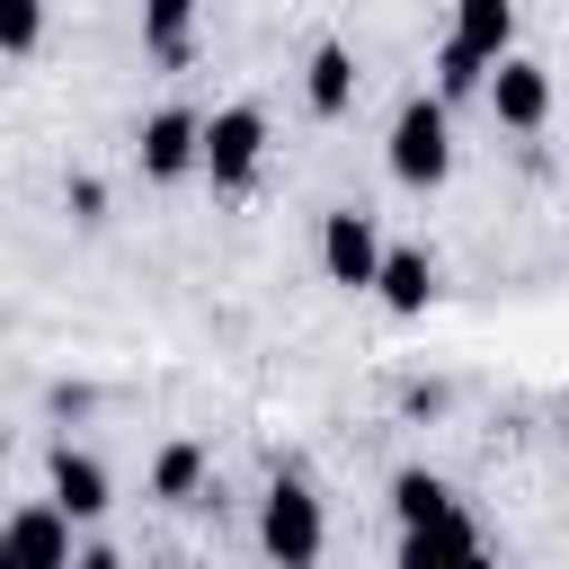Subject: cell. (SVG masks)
I'll use <instances>...</instances> for the list:
<instances>
[{"instance_id": "obj_1", "label": "cell", "mask_w": 569, "mask_h": 569, "mask_svg": "<svg viewBox=\"0 0 569 569\" xmlns=\"http://www.w3.org/2000/svg\"><path fill=\"white\" fill-rule=\"evenodd\" d=\"M382 169L409 187V196H436L453 178V98L427 89V98H400L391 133H382Z\"/></svg>"}, {"instance_id": "obj_2", "label": "cell", "mask_w": 569, "mask_h": 569, "mask_svg": "<svg viewBox=\"0 0 569 569\" xmlns=\"http://www.w3.org/2000/svg\"><path fill=\"white\" fill-rule=\"evenodd\" d=\"M258 551L267 560H320L329 551V516H320V489L302 471L267 480V498H258Z\"/></svg>"}, {"instance_id": "obj_3", "label": "cell", "mask_w": 569, "mask_h": 569, "mask_svg": "<svg viewBox=\"0 0 569 569\" xmlns=\"http://www.w3.org/2000/svg\"><path fill=\"white\" fill-rule=\"evenodd\" d=\"M258 169H267V107H249V98L213 107L204 116V178H213V196H249Z\"/></svg>"}, {"instance_id": "obj_4", "label": "cell", "mask_w": 569, "mask_h": 569, "mask_svg": "<svg viewBox=\"0 0 569 569\" xmlns=\"http://www.w3.org/2000/svg\"><path fill=\"white\" fill-rule=\"evenodd\" d=\"M382 258H391V240H382V222H373L365 204H329V213H320V276H329V284L373 293V284H382Z\"/></svg>"}, {"instance_id": "obj_5", "label": "cell", "mask_w": 569, "mask_h": 569, "mask_svg": "<svg viewBox=\"0 0 569 569\" xmlns=\"http://www.w3.org/2000/svg\"><path fill=\"white\" fill-rule=\"evenodd\" d=\"M133 169H142L151 187L204 178V116H196V107H151L142 133H133Z\"/></svg>"}, {"instance_id": "obj_6", "label": "cell", "mask_w": 569, "mask_h": 569, "mask_svg": "<svg viewBox=\"0 0 569 569\" xmlns=\"http://www.w3.org/2000/svg\"><path fill=\"white\" fill-rule=\"evenodd\" d=\"M71 507L44 489V498H27V507H9V525H0V551L18 560V569H71L80 551H71Z\"/></svg>"}, {"instance_id": "obj_7", "label": "cell", "mask_w": 569, "mask_h": 569, "mask_svg": "<svg viewBox=\"0 0 569 569\" xmlns=\"http://www.w3.org/2000/svg\"><path fill=\"white\" fill-rule=\"evenodd\" d=\"M480 107H489L507 133H542V124H551V71H542L533 53H498V62H489Z\"/></svg>"}, {"instance_id": "obj_8", "label": "cell", "mask_w": 569, "mask_h": 569, "mask_svg": "<svg viewBox=\"0 0 569 569\" xmlns=\"http://www.w3.org/2000/svg\"><path fill=\"white\" fill-rule=\"evenodd\" d=\"M44 489H53L80 525H98V516L116 507V480H107V462H98L89 445H53V453H44Z\"/></svg>"}, {"instance_id": "obj_9", "label": "cell", "mask_w": 569, "mask_h": 569, "mask_svg": "<svg viewBox=\"0 0 569 569\" xmlns=\"http://www.w3.org/2000/svg\"><path fill=\"white\" fill-rule=\"evenodd\" d=\"M480 551H489V533L471 525L462 498L436 507V516H418V525H400V560H409V569H427V560H480Z\"/></svg>"}, {"instance_id": "obj_10", "label": "cell", "mask_w": 569, "mask_h": 569, "mask_svg": "<svg viewBox=\"0 0 569 569\" xmlns=\"http://www.w3.org/2000/svg\"><path fill=\"white\" fill-rule=\"evenodd\" d=\"M356 89H365V71H356V44L320 36V44L302 53V107H311V116H347V107H356Z\"/></svg>"}, {"instance_id": "obj_11", "label": "cell", "mask_w": 569, "mask_h": 569, "mask_svg": "<svg viewBox=\"0 0 569 569\" xmlns=\"http://www.w3.org/2000/svg\"><path fill=\"white\" fill-rule=\"evenodd\" d=\"M382 311H400V320H418V311H436V293H445V267H436V249H418V240H400L391 258H382Z\"/></svg>"}, {"instance_id": "obj_12", "label": "cell", "mask_w": 569, "mask_h": 569, "mask_svg": "<svg viewBox=\"0 0 569 569\" xmlns=\"http://www.w3.org/2000/svg\"><path fill=\"white\" fill-rule=\"evenodd\" d=\"M204 480H213V471H204V445H196V436H169V445L151 453V498H160V507H196Z\"/></svg>"}, {"instance_id": "obj_13", "label": "cell", "mask_w": 569, "mask_h": 569, "mask_svg": "<svg viewBox=\"0 0 569 569\" xmlns=\"http://www.w3.org/2000/svg\"><path fill=\"white\" fill-rule=\"evenodd\" d=\"M453 36H462L480 62L516 53V0H453Z\"/></svg>"}, {"instance_id": "obj_14", "label": "cell", "mask_w": 569, "mask_h": 569, "mask_svg": "<svg viewBox=\"0 0 569 569\" xmlns=\"http://www.w3.org/2000/svg\"><path fill=\"white\" fill-rule=\"evenodd\" d=\"M142 53L151 62H187L196 53V0H142Z\"/></svg>"}, {"instance_id": "obj_15", "label": "cell", "mask_w": 569, "mask_h": 569, "mask_svg": "<svg viewBox=\"0 0 569 569\" xmlns=\"http://www.w3.org/2000/svg\"><path fill=\"white\" fill-rule=\"evenodd\" d=\"M436 89H445V98H453V107H462V98H480V89H489V62H480V53H471V44H462V36H453V27H445V44H436Z\"/></svg>"}, {"instance_id": "obj_16", "label": "cell", "mask_w": 569, "mask_h": 569, "mask_svg": "<svg viewBox=\"0 0 569 569\" xmlns=\"http://www.w3.org/2000/svg\"><path fill=\"white\" fill-rule=\"evenodd\" d=\"M436 507H453V489H445V471H427V462H409V471H391V516H400V525H418V516H436Z\"/></svg>"}, {"instance_id": "obj_17", "label": "cell", "mask_w": 569, "mask_h": 569, "mask_svg": "<svg viewBox=\"0 0 569 569\" xmlns=\"http://www.w3.org/2000/svg\"><path fill=\"white\" fill-rule=\"evenodd\" d=\"M36 36H44V0H0V53H9V62H27V53H36Z\"/></svg>"}, {"instance_id": "obj_18", "label": "cell", "mask_w": 569, "mask_h": 569, "mask_svg": "<svg viewBox=\"0 0 569 569\" xmlns=\"http://www.w3.org/2000/svg\"><path fill=\"white\" fill-rule=\"evenodd\" d=\"M98 204H107V196H98V178H71V213H80V222H98Z\"/></svg>"}]
</instances>
